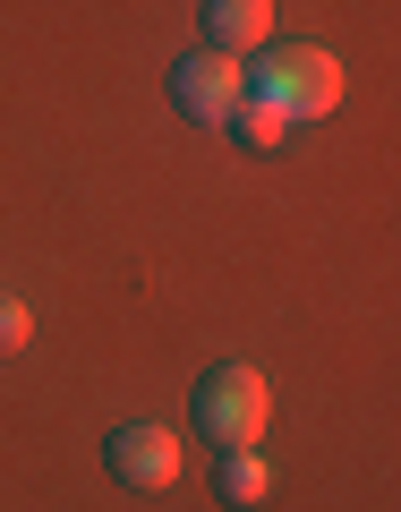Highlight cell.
<instances>
[{
	"label": "cell",
	"instance_id": "1",
	"mask_svg": "<svg viewBox=\"0 0 401 512\" xmlns=\"http://www.w3.org/2000/svg\"><path fill=\"white\" fill-rule=\"evenodd\" d=\"M239 77H248L256 103H274L291 128H299V120H325V111L342 103V60H333L325 43H282V52H256Z\"/></svg>",
	"mask_w": 401,
	"mask_h": 512
},
{
	"label": "cell",
	"instance_id": "8",
	"mask_svg": "<svg viewBox=\"0 0 401 512\" xmlns=\"http://www.w3.org/2000/svg\"><path fill=\"white\" fill-rule=\"evenodd\" d=\"M26 333H35V316H26V299H0V350H26Z\"/></svg>",
	"mask_w": 401,
	"mask_h": 512
},
{
	"label": "cell",
	"instance_id": "2",
	"mask_svg": "<svg viewBox=\"0 0 401 512\" xmlns=\"http://www.w3.org/2000/svg\"><path fill=\"white\" fill-rule=\"evenodd\" d=\"M265 419H274V393H265V376H256L248 359H222V367H205V384H197V436L205 444H256L265 436Z\"/></svg>",
	"mask_w": 401,
	"mask_h": 512
},
{
	"label": "cell",
	"instance_id": "3",
	"mask_svg": "<svg viewBox=\"0 0 401 512\" xmlns=\"http://www.w3.org/2000/svg\"><path fill=\"white\" fill-rule=\"evenodd\" d=\"M239 94H248V77H239V60H222V52H188L180 69H171V111L197 120V128H222L239 111Z\"/></svg>",
	"mask_w": 401,
	"mask_h": 512
},
{
	"label": "cell",
	"instance_id": "4",
	"mask_svg": "<svg viewBox=\"0 0 401 512\" xmlns=\"http://www.w3.org/2000/svg\"><path fill=\"white\" fill-rule=\"evenodd\" d=\"M103 461H111V478L120 487H171L180 478V427H163V419H128L120 436L103 444Z\"/></svg>",
	"mask_w": 401,
	"mask_h": 512
},
{
	"label": "cell",
	"instance_id": "5",
	"mask_svg": "<svg viewBox=\"0 0 401 512\" xmlns=\"http://www.w3.org/2000/svg\"><path fill=\"white\" fill-rule=\"evenodd\" d=\"M274 43V0H205V52L256 60Z\"/></svg>",
	"mask_w": 401,
	"mask_h": 512
},
{
	"label": "cell",
	"instance_id": "6",
	"mask_svg": "<svg viewBox=\"0 0 401 512\" xmlns=\"http://www.w3.org/2000/svg\"><path fill=\"white\" fill-rule=\"evenodd\" d=\"M214 495H222L231 512H256L265 495H274V470H265V453H256V444H231V453L214 461Z\"/></svg>",
	"mask_w": 401,
	"mask_h": 512
},
{
	"label": "cell",
	"instance_id": "7",
	"mask_svg": "<svg viewBox=\"0 0 401 512\" xmlns=\"http://www.w3.org/2000/svg\"><path fill=\"white\" fill-rule=\"evenodd\" d=\"M222 128H231V137H239V146H248V154H274L282 137H291V120H282L274 103H256V94H239V111H231V120H222Z\"/></svg>",
	"mask_w": 401,
	"mask_h": 512
}]
</instances>
